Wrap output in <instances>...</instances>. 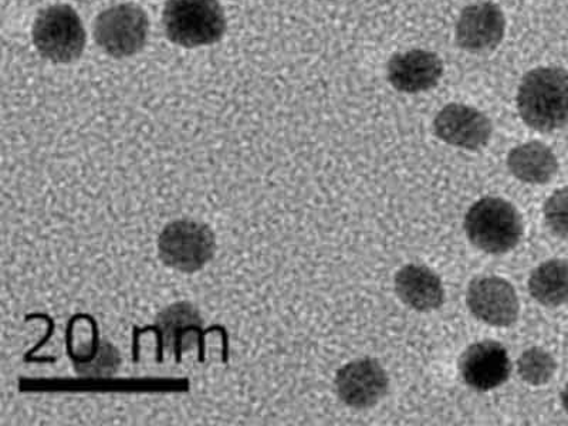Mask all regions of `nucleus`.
I'll list each match as a JSON object with an SVG mask.
<instances>
[{"instance_id": "nucleus-1", "label": "nucleus", "mask_w": 568, "mask_h": 426, "mask_svg": "<svg viewBox=\"0 0 568 426\" xmlns=\"http://www.w3.org/2000/svg\"><path fill=\"white\" fill-rule=\"evenodd\" d=\"M517 110L530 129L540 133L568 125V71L539 68L529 71L517 91Z\"/></svg>"}, {"instance_id": "nucleus-2", "label": "nucleus", "mask_w": 568, "mask_h": 426, "mask_svg": "<svg viewBox=\"0 0 568 426\" xmlns=\"http://www.w3.org/2000/svg\"><path fill=\"white\" fill-rule=\"evenodd\" d=\"M468 240L490 255L514 251L524 236V220L510 202L486 196L471 205L465 216Z\"/></svg>"}, {"instance_id": "nucleus-3", "label": "nucleus", "mask_w": 568, "mask_h": 426, "mask_svg": "<svg viewBox=\"0 0 568 426\" xmlns=\"http://www.w3.org/2000/svg\"><path fill=\"white\" fill-rule=\"evenodd\" d=\"M166 38L186 49L220 42L226 32V18L220 0H166Z\"/></svg>"}, {"instance_id": "nucleus-4", "label": "nucleus", "mask_w": 568, "mask_h": 426, "mask_svg": "<svg viewBox=\"0 0 568 426\" xmlns=\"http://www.w3.org/2000/svg\"><path fill=\"white\" fill-rule=\"evenodd\" d=\"M156 247L165 266L182 273H195L215 256L216 236L206 223L184 217L165 225Z\"/></svg>"}, {"instance_id": "nucleus-5", "label": "nucleus", "mask_w": 568, "mask_h": 426, "mask_svg": "<svg viewBox=\"0 0 568 426\" xmlns=\"http://www.w3.org/2000/svg\"><path fill=\"white\" fill-rule=\"evenodd\" d=\"M34 48L53 63H71L81 58L88 42L83 22L69 4L42 10L32 29Z\"/></svg>"}, {"instance_id": "nucleus-6", "label": "nucleus", "mask_w": 568, "mask_h": 426, "mask_svg": "<svg viewBox=\"0 0 568 426\" xmlns=\"http://www.w3.org/2000/svg\"><path fill=\"white\" fill-rule=\"evenodd\" d=\"M150 19L133 3L116 4L95 19L94 39L104 53L114 59L140 53L149 39Z\"/></svg>"}, {"instance_id": "nucleus-7", "label": "nucleus", "mask_w": 568, "mask_h": 426, "mask_svg": "<svg viewBox=\"0 0 568 426\" xmlns=\"http://www.w3.org/2000/svg\"><path fill=\"white\" fill-rule=\"evenodd\" d=\"M466 303L476 318L495 327H509L519 317L515 287L505 278L484 276L471 281Z\"/></svg>"}, {"instance_id": "nucleus-8", "label": "nucleus", "mask_w": 568, "mask_h": 426, "mask_svg": "<svg viewBox=\"0 0 568 426\" xmlns=\"http://www.w3.org/2000/svg\"><path fill=\"white\" fill-rule=\"evenodd\" d=\"M388 375L382 364L372 358L355 359L344 365L336 375L339 399L348 407H375L388 393Z\"/></svg>"}, {"instance_id": "nucleus-9", "label": "nucleus", "mask_w": 568, "mask_h": 426, "mask_svg": "<svg viewBox=\"0 0 568 426\" xmlns=\"http://www.w3.org/2000/svg\"><path fill=\"white\" fill-rule=\"evenodd\" d=\"M436 136L458 149L476 151L488 144L491 136L489 116L474 106L448 104L434 121Z\"/></svg>"}, {"instance_id": "nucleus-10", "label": "nucleus", "mask_w": 568, "mask_h": 426, "mask_svg": "<svg viewBox=\"0 0 568 426\" xmlns=\"http://www.w3.org/2000/svg\"><path fill=\"white\" fill-rule=\"evenodd\" d=\"M459 369L466 385L479 393H488L509 379L511 364L506 348L488 339L471 344L462 354Z\"/></svg>"}, {"instance_id": "nucleus-11", "label": "nucleus", "mask_w": 568, "mask_h": 426, "mask_svg": "<svg viewBox=\"0 0 568 426\" xmlns=\"http://www.w3.org/2000/svg\"><path fill=\"white\" fill-rule=\"evenodd\" d=\"M505 14L495 3L470 4L456 23V43L471 53L489 52L504 40Z\"/></svg>"}, {"instance_id": "nucleus-12", "label": "nucleus", "mask_w": 568, "mask_h": 426, "mask_svg": "<svg viewBox=\"0 0 568 426\" xmlns=\"http://www.w3.org/2000/svg\"><path fill=\"white\" fill-rule=\"evenodd\" d=\"M444 63L438 54L426 50H409L394 54L387 65L388 81L400 93L418 94L438 85Z\"/></svg>"}, {"instance_id": "nucleus-13", "label": "nucleus", "mask_w": 568, "mask_h": 426, "mask_svg": "<svg viewBox=\"0 0 568 426\" xmlns=\"http://www.w3.org/2000/svg\"><path fill=\"white\" fill-rule=\"evenodd\" d=\"M398 297L414 311H438L445 301L444 284L429 267L407 265L395 275Z\"/></svg>"}, {"instance_id": "nucleus-14", "label": "nucleus", "mask_w": 568, "mask_h": 426, "mask_svg": "<svg viewBox=\"0 0 568 426\" xmlns=\"http://www.w3.org/2000/svg\"><path fill=\"white\" fill-rule=\"evenodd\" d=\"M202 320L200 314L195 311L191 304L187 303H178L174 306L165 308L164 312L160 314L159 323L155 326L146 327L145 329H136L134 332V353L136 352V342H139V336L145 332H155L156 336L162 337L164 334L170 333L169 336L162 338V342L159 344V363L162 362V354H164V344L170 342L171 337L175 338V354H176V363L181 362V338L187 332H196L200 334V362H204V336L206 333L215 332V329H221V332H225V329L212 327L210 329H202Z\"/></svg>"}, {"instance_id": "nucleus-15", "label": "nucleus", "mask_w": 568, "mask_h": 426, "mask_svg": "<svg viewBox=\"0 0 568 426\" xmlns=\"http://www.w3.org/2000/svg\"><path fill=\"white\" fill-rule=\"evenodd\" d=\"M507 166L517 180L526 184H547L559 171L555 152L540 141L516 146L507 155Z\"/></svg>"}, {"instance_id": "nucleus-16", "label": "nucleus", "mask_w": 568, "mask_h": 426, "mask_svg": "<svg viewBox=\"0 0 568 426\" xmlns=\"http://www.w3.org/2000/svg\"><path fill=\"white\" fill-rule=\"evenodd\" d=\"M529 291L536 302L546 307L568 303V262L552 258L541 263L529 278Z\"/></svg>"}, {"instance_id": "nucleus-17", "label": "nucleus", "mask_w": 568, "mask_h": 426, "mask_svg": "<svg viewBox=\"0 0 568 426\" xmlns=\"http://www.w3.org/2000/svg\"><path fill=\"white\" fill-rule=\"evenodd\" d=\"M557 369L556 359L546 349L532 347L527 349L517 359V373L525 383L532 387L546 385L555 377Z\"/></svg>"}, {"instance_id": "nucleus-18", "label": "nucleus", "mask_w": 568, "mask_h": 426, "mask_svg": "<svg viewBox=\"0 0 568 426\" xmlns=\"http://www.w3.org/2000/svg\"><path fill=\"white\" fill-rule=\"evenodd\" d=\"M545 221L561 240H568V186L557 190L545 204Z\"/></svg>"}, {"instance_id": "nucleus-19", "label": "nucleus", "mask_w": 568, "mask_h": 426, "mask_svg": "<svg viewBox=\"0 0 568 426\" xmlns=\"http://www.w3.org/2000/svg\"><path fill=\"white\" fill-rule=\"evenodd\" d=\"M561 404L562 408H565L566 413L568 414V383L561 393Z\"/></svg>"}]
</instances>
